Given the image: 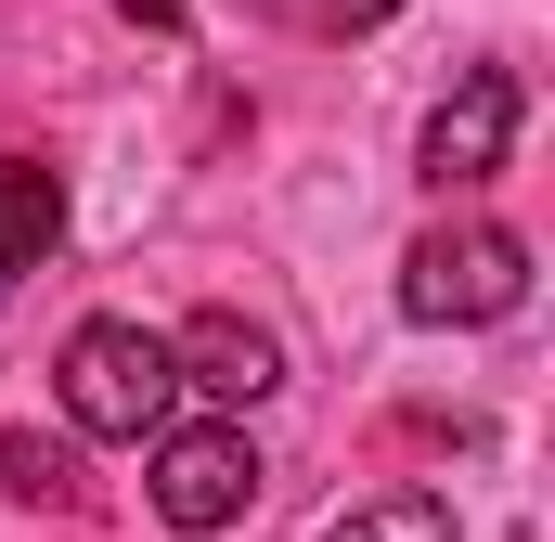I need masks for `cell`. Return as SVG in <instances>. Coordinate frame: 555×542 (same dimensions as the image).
<instances>
[{"label": "cell", "mask_w": 555, "mask_h": 542, "mask_svg": "<svg viewBox=\"0 0 555 542\" xmlns=\"http://www.w3.org/2000/svg\"><path fill=\"white\" fill-rule=\"evenodd\" d=\"M52 401H65L78 439H155L168 401H181V362H168L155 323H78L65 362H52Z\"/></svg>", "instance_id": "1"}, {"label": "cell", "mask_w": 555, "mask_h": 542, "mask_svg": "<svg viewBox=\"0 0 555 542\" xmlns=\"http://www.w3.org/2000/svg\"><path fill=\"white\" fill-rule=\"evenodd\" d=\"M142 504L168 517V530H233L246 504H259V439L233 426V413H207V426H155V452H142Z\"/></svg>", "instance_id": "2"}, {"label": "cell", "mask_w": 555, "mask_h": 542, "mask_svg": "<svg viewBox=\"0 0 555 542\" xmlns=\"http://www.w3.org/2000/svg\"><path fill=\"white\" fill-rule=\"evenodd\" d=\"M517 297H530V246L504 220H439L401 259V310L414 323H504Z\"/></svg>", "instance_id": "3"}, {"label": "cell", "mask_w": 555, "mask_h": 542, "mask_svg": "<svg viewBox=\"0 0 555 542\" xmlns=\"http://www.w3.org/2000/svg\"><path fill=\"white\" fill-rule=\"evenodd\" d=\"M504 142H517V78H504V65H465V78H452V104L426 117L414 168L439 181V194H465V181H491V168H504Z\"/></svg>", "instance_id": "4"}, {"label": "cell", "mask_w": 555, "mask_h": 542, "mask_svg": "<svg viewBox=\"0 0 555 542\" xmlns=\"http://www.w3.org/2000/svg\"><path fill=\"white\" fill-rule=\"evenodd\" d=\"M168 362H181L194 401H220V413H246V401H272V388H284V336H272V323H246V310H194V323L168 336Z\"/></svg>", "instance_id": "5"}, {"label": "cell", "mask_w": 555, "mask_h": 542, "mask_svg": "<svg viewBox=\"0 0 555 542\" xmlns=\"http://www.w3.org/2000/svg\"><path fill=\"white\" fill-rule=\"evenodd\" d=\"M52 246H65V181H52L39 155H13V142H0V297L52 259Z\"/></svg>", "instance_id": "6"}, {"label": "cell", "mask_w": 555, "mask_h": 542, "mask_svg": "<svg viewBox=\"0 0 555 542\" xmlns=\"http://www.w3.org/2000/svg\"><path fill=\"white\" fill-rule=\"evenodd\" d=\"M0 478H13L26 504H78V452L39 439V426H0Z\"/></svg>", "instance_id": "7"}, {"label": "cell", "mask_w": 555, "mask_h": 542, "mask_svg": "<svg viewBox=\"0 0 555 542\" xmlns=\"http://www.w3.org/2000/svg\"><path fill=\"white\" fill-rule=\"evenodd\" d=\"M323 542H452V504H439V491H388V504L336 517Z\"/></svg>", "instance_id": "8"}, {"label": "cell", "mask_w": 555, "mask_h": 542, "mask_svg": "<svg viewBox=\"0 0 555 542\" xmlns=\"http://www.w3.org/2000/svg\"><path fill=\"white\" fill-rule=\"evenodd\" d=\"M117 13H130V26H181L194 0H117Z\"/></svg>", "instance_id": "9"}]
</instances>
